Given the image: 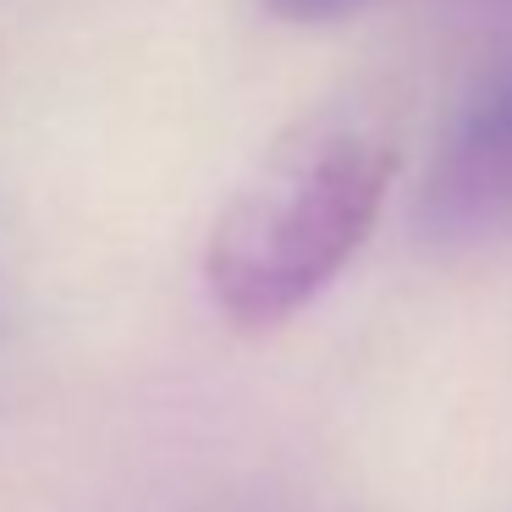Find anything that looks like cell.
Instances as JSON below:
<instances>
[{"label":"cell","instance_id":"obj_1","mask_svg":"<svg viewBox=\"0 0 512 512\" xmlns=\"http://www.w3.org/2000/svg\"><path fill=\"white\" fill-rule=\"evenodd\" d=\"M397 127L364 94L303 111L254 160L204 243L210 303L237 331H270L347 270L386 210Z\"/></svg>","mask_w":512,"mask_h":512},{"label":"cell","instance_id":"obj_2","mask_svg":"<svg viewBox=\"0 0 512 512\" xmlns=\"http://www.w3.org/2000/svg\"><path fill=\"white\" fill-rule=\"evenodd\" d=\"M430 237H485L512 226V61L446 133L419 193Z\"/></svg>","mask_w":512,"mask_h":512},{"label":"cell","instance_id":"obj_3","mask_svg":"<svg viewBox=\"0 0 512 512\" xmlns=\"http://www.w3.org/2000/svg\"><path fill=\"white\" fill-rule=\"evenodd\" d=\"M265 12L287 17V23H336V17L358 12V6H369V0H259Z\"/></svg>","mask_w":512,"mask_h":512}]
</instances>
